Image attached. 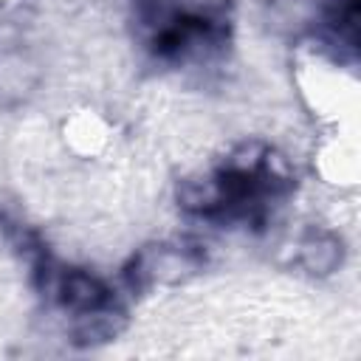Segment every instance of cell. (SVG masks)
<instances>
[{"instance_id":"1","label":"cell","mask_w":361,"mask_h":361,"mask_svg":"<svg viewBox=\"0 0 361 361\" xmlns=\"http://www.w3.org/2000/svg\"><path fill=\"white\" fill-rule=\"evenodd\" d=\"M341 262V245L330 234H313L302 243V265L310 274H330Z\"/></svg>"}]
</instances>
